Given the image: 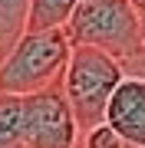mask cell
I'll use <instances>...</instances> for the list:
<instances>
[{"label": "cell", "instance_id": "3", "mask_svg": "<svg viewBox=\"0 0 145 148\" xmlns=\"http://www.w3.org/2000/svg\"><path fill=\"white\" fill-rule=\"evenodd\" d=\"M119 82H122V69H119L115 59H109L106 53H99L92 46H73L69 49L59 86H63V95L73 109L79 138L106 119L109 95H112V89Z\"/></svg>", "mask_w": 145, "mask_h": 148}, {"label": "cell", "instance_id": "6", "mask_svg": "<svg viewBox=\"0 0 145 148\" xmlns=\"http://www.w3.org/2000/svg\"><path fill=\"white\" fill-rule=\"evenodd\" d=\"M79 0H30L27 10V30H56L66 27ZM23 30V33H27Z\"/></svg>", "mask_w": 145, "mask_h": 148}, {"label": "cell", "instance_id": "8", "mask_svg": "<svg viewBox=\"0 0 145 148\" xmlns=\"http://www.w3.org/2000/svg\"><path fill=\"white\" fill-rule=\"evenodd\" d=\"M23 135V95L0 92V148L20 145Z\"/></svg>", "mask_w": 145, "mask_h": 148}, {"label": "cell", "instance_id": "7", "mask_svg": "<svg viewBox=\"0 0 145 148\" xmlns=\"http://www.w3.org/2000/svg\"><path fill=\"white\" fill-rule=\"evenodd\" d=\"M30 0H0V59L10 53V46L27 30Z\"/></svg>", "mask_w": 145, "mask_h": 148}, {"label": "cell", "instance_id": "1", "mask_svg": "<svg viewBox=\"0 0 145 148\" xmlns=\"http://www.w3.org/2000/svg\"><path fill=\"white\" fill-rule=\"evenodd\" d=\"M63 30L73 46H92L115 59L122 76L145 79V36L132 0H79Z\"/></svg>", "mask_w": 145, "mask_h": 148}, {"label": "cell", "instance_id": "4", "mask_svg": "<svg viewBox=\"0 0 145 148\" xmlns=\"http://www.w3.org/2000/svg\"><path fill=\"white\" fill-rule=\"evenodd\" d=\"M20 142L27 148H79V128L59 82L23 95Z\"/></svg>", "mask_w": 145, "mask_h": 148}, {"label": "cell", "instance_id": "10", "mask_svg": "<svg viewBox=\"0 0 145 148\" xmlns=\"http://www.w3.org/2000/svg\"><path fill=\"white\" fill-rule=\"evenodd\" d=\"M10 148H27V145H23V142H20V145H10Z\"/></svg>", "mask_w": 145, "mask_h": 148}, {"label": "cell", "instance_id": "5", "mask_svg": "<svg viewBox=\"0 0 145 148\" xmlns=\"http://www.w3.org/2000/svg\"><path fill=\"white\" fill-rule=\"evenodd\" d=\"M106 125H112L122 138L145 148V79L122 76L106 106Z\"/></svg>", "mask_w": 145, "mask_h": 148}, {"label": "cell", "instance_id": "9", "mask_svg": "<svg viewBox=\"0 0 145 148\" xmlns=\"http://www.w3.org/2000/svg\"><path fill=\"white\" fill-rule=\"evenodd\" d=\"M79 148H142V145H132L129 138H122L112 125L99 122L96 128H89V132L79 138Z\"/></svg>", "mask_w": 145, "mask_h": 148}, {"label": "cell", "instance_id": "2", "mask_svg": "<svg viewBox=\"0 0 145 148\" xmlns=\"http://www.w3.org/2000/svg\"><path fill=\"white\" fill-rule=\"evenodd\" d=\"M73 43L63 27L56 30H27L0 59V92L30 95L46 86L63 82V69Z\"/></svg>", "mask_w": 145, "mask_h": 148}]
</instances>
